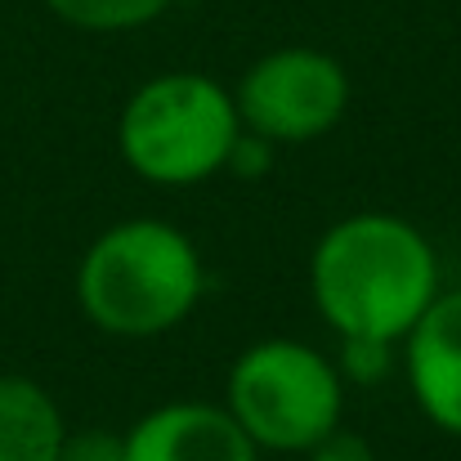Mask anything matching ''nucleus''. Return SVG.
Returning a JSON list of instances; mask_svg holds the SVG:
<instances>
[{
  "label": "nucleus",
  "mask_w": 461,
  "mask_h": 461,
  "mask_svg": "<svg viewBox=\"0 0 461 461\" xmlns=\"http://www.w3.org/2000/svg\"><path fill=\"white\" fill-rule=\"evenodd\" d=\"M439 292L430 238L390 211H354L322 229L309 251V296L336 340L367 336L403 345Z\"/></svg>",
  "instance_id": "f257e3e1"
},
{
  "label": "nucleus",
  "mask_w": 461,
  "mask_h": 461,
  "mask_svg": "<svg viewBox=\"0 0 461 461\" xmlns=\"http://www.w3.org/2000/svg\"><path fill=\"white\" fill-rule=\"evenodd\" d=\"M63 439L68 421L54 394L23 372H0V461H59Z\"/></svg>",
  "instance_id": "6e6552de"
},
{
  "label": "nucleus",
  "mask_w": 461,
  "mask_h": 461,
  "mask_svg": "<svg viewBox=\"0 0 461 461\" xmlns=\"http://www.w3.org/2000/svg\"><path fill=\"white\" fill-rule=\"evenodd\" d=\"M336 363L296 336L247 345L224 376V408L260 453H309L345 417Z\"/></svg>",
  "instance_id": "20e7f679"
},
{
  "label": "nucleus",
  "mask_w": 461,
  "mask_h": 461,
  "mask_svg": "<svg viewBox=\"0 0 461 461\" xmlns=\"http://www.w3.org/2000/svg\"><path fill=\"white\" fill-rule=\"evenodd\" d=\"M175 0H45V9L77 27V32H99V36H117V32H140L157 23Z\"/></svg>",
  "instance_id": "1a4fd4ad"
},
{
  "label": "nucleus",
  "mask_w": 461,
  "mask_h": 461,
  "mask_svg": "<svg viewBox=\"0 0 461 461\" xmlns=\"http://www.w3.org/2000/svg\"><path fill=\"white\" fill-rule=\"evenodd\" d=\"M59 461H126V430H68Z\"/></svg>",
  "instance_id": "9b49d317"
},
{
  "label": "nucleus",
  "mask_w": 461,
  "mask_h": 461,
  "mask_svg": "<svg viewBox=\"0 0 461 461\" xmlns=\"http://www.w3.org/2000/svg\"><path fill=\"white\" fill-rule=\"evenodd\" d=\"M81 313L126 340L179 327L206 292V265L197 242L170 220H122L104 229L77 265Z\"/></svg>",
  "instance_id": "f03ea898"
},
{
  "label": "nucleus",
  "mask_w": 461,
  "mask_h": 461,
  "mask_svg": "<svg viewBox=\"0 0 461 461\" xmlns=\"http://www.w3.org/2000/svg\"><path fill=\"white\" fill-rule=\"evenodd\" d=\"M242 131L274 149L313 144L349 113V72L336 54L313 45H278L260 54L233 86Z\"/></svg>",
  "instance_id": "39448f33"
},
{
  "label": "nucleus",
  "mask_w": 461,
  "mask_h": 461,
  "mask_svg": "<svg viewBox=\"0 0 461 461\" xmlns=\"http://www.w3.org/2000/svg\"><path fill=\"white\" fill-rule=\"evenodd\" d=\"M403 367L426 421L461 439V287L439 292L403 336Z\"/></svg>",
  "instance_id": "0eeeda50"
},
{
  "label": "nucleus",
  "mask_w": 461,
  "mask_h": 461,
  "mask_svg": "<svg viewBox=\"0 0 461 461\" xmlns=\"http://www.w3.org/2000/svg\"><path fill=\"white\" fill-rule=\"evenodd\" d=\"M305 457L309 461H381L376 448H372V439H363L358 430H345V426H336L331 435H322Z\"/></svg>",
  "instance_id": "f8f14e48"
},
{
  "label": "nucleus",
  "mask_w": 461,
  "mask_h": 461,
  "mask_svg": "<svg viewBox=\"0 0 461 461\" xmlns=\"http://www.w3.org/2000/svg\"><path fill=\"white\" fill-rule=\"evenodd\" d=\"M345 385H376L394 367V345L390 340H367V336H340V354L331 358Z\"/></svg>",
  "instance_id": "9d476101"
},
{
  "label": "nucleus",
  "mask_w": 461,
  "mask_h": 461,
  "mask_svg": "<svg viewBox=\"0 0 461 461\" xmlns=\"http://www.w3.org/2000/svg\"><path fill=\"white\" fill-rule=\"evenodd\" d=\"M242 135L233 90L206 72L149 77L117 117L122 161L157 188H193L224 170Z\"/></svg>",
  "instance_id": "7ed1b4c3"
},
{
  "label": "nucleus",
  "mask_w": 461,
  "mask_h": 461,
  "mask_svg": "<svg viewBox=\"0 0 461 461\" xmlns=\"http://www.w3.org/2000/svg\"><path fill=\"white\" fill-rule=\"evenodd\" d=\"M274 153H278V149H274L269 140L242 131L238 144H233V153H229V161H224V170H233V175H242V179H260V175L274 166Z\"/></svg>",
  "instance_id": "ddd939ff"
},
{
  "label": "nucleus",
  "mask_w": 461,
  "mask_h": 461,
  "mask_svg": "<svg viewBox=\"0 0 461 461\" xmlns=\"http://www.w3.org/2000/svg\"><path fill=\"white\" fill-rule=\"evenodd\" d=\"M126 461H260V448L224 403L175 399L126 430Z\"/></svg>",
  "instance_id": "423d86ee"
}]
</instances>
